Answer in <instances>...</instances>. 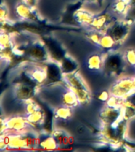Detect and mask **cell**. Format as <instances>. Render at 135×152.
<instances>
[{"instance_id": "6da1fadb", "label": "cell", "mask_w": 135, "mask_h": 152, "mask_svg": "<svg viewBox=\"0 0 135 152\" xmlns=\"http://www.w3.org/2000/svg\"><path fill=\"white\" fill-rule=\"evenodd\" d=\"M62 82L75 94L80 104L85 105L91 102L92 94L89 87L78 70L64 74Z\"/></svg>"}, {"instance_id": "7a4b0ae2", "label": "cell", "mask_w": 135, "mask_h": 152, "mask_svg": "<svg viewBox=\"0 0 135 152\" xmlns=\"http://www.w3.org/2000/svg\"><path fill=\"white\" fill-rule=\"evenodd\" d=\"M127 67L124 56L119 52L110 51L104 56L103 71L110 76H122Z\"/></svg>"}, {"instance_id": "3957f363", "label": "cell", "mask_w": 135, "mask_h": 152, "mask_svg": "<svg viewBox=\"0 0 135 152\" xmlns=\"http://www.w3.org/2000/svg\"><path fill=\"white\" fill-rule=\"evenodd\" d=\"M22 48L24 50V56L34 63L44 64L51 59L44 42L33 41L25 45Z\"/></svg>"}, {"instance_id": "277c9868", "label": "cell", "mask_w": 135, "mask_h": 152, "mask_svg": "<svg viewBox=\"0 0 135 152\" xmlns=\"http://www.w3.org/2000/svg\"><path fill=\"white\" fill-rule=\"evenodd\" d=\"M109 91L111 95H115L123 99L135 93L133 76H119V78L111 84Z\"/></svg>"}, {"instance_id": "5b68a950", "label": "cell", "mask_w": 135, "mask_h": 152, "mask_svg": "<svg viewBox=\"0 0 135 152\" xmlns=\"http://www.w3.org/2000/svg\"><path fill=\"white\" fill-rule=\"evenodd\" d=\"M35 83L31 82L28 78L17 83L13 90V94L15 99L24 103L26 101L33 98V95L35 94Z\"/></svg>"}, {"instance_id": "8992f818", "label": "cell", "mask_w": 135, "mask_h": 152, "mask_svg": "<svg viewBox=\"0 0 135 152\" xmlns=\"http://www.w3.org/2000/svg\"><path fill=\"white\" fill-rule=\"evenodd\" d=\"M6 132L5 133H23L30 130L32 126L29 124L25 115H15L5 118ZM4 133V134H5Z\"/></svg>"}, {"instance_id": "52a82bcc", "label": "cell", "mask_w": 135, "mask_h": 152, "mask_svg": "<svg viewBox=\"0 0 135 152\" xmlns=\"http://www.w3.org/2000/svg\"><path fill=\"white\" fill-rule=\"evenodd\" d=\"M130 26L129 20H116L111 24L107 33H108L115 40L116 44L119 45L123 44L127 37L130 31Z\"/></svg>"}, {"instance_id": "ba28073f", "label": "cell", "mask_w": 135, "mask_h": 152, "mask_svg": "<svg viewBox=\"0 0 135 152\" xmlns=\"http://www.w3.org/2000/svg\"><path fill=\"white\" fill-rule=\"evenodd\" d=\"M44 66L46 71L45 84L51 85L63 80V73L62 71L59 63L50 59L48 61L44 63Z\"/></svg>"}, {"instance_id": "9c48e42d", "label": "cell", "mask_w": 135, "mask_h": 152, "mask_svg": "<svg viewBox=\"0 0 135 152\" xmlns=\"http://www.w3.org/2000/svg\"><path fill=\"white\" fill-rule=\"evenodd\" d=\"M114 21V15L108 12L99 13L95 14L94 18L92 20L89 28L93 30L98 31L103 34L107 32L109 27Z\"/></svg>"}, {"instance_id": "30bf717a", "label": "cell", "mask_w": 135, "mask_h": 152, "mask_svg": "<svg viewBox=\"0 0 135 152\" xmlns=\"http://www.w3.org/2000/svg\"><path fill=\"white\" fill-rule=\"evenodd\" d=\"M24 75L27 78L35 83L36 85H42L45 84L46 81V71H45L44 64L34 63V64H31L30 66L26 69Z\"/></svg>"}, {"instance_id": "8fae6325", "label": "cell", "mask_w": 135, "mask_h": 152, "mask_svg": "<svg viewBox=\"0 0 135 152\" xmlns=\"http://www.w3.org/2000/svg\"><path fill=\"white\" fill-rule=\"evenodd\" d=\"M99 118L103 124H112L117 123L123 120L121 108H113L105 104V106L100 110Z\"/></svg>"}, {"instance_id": "7c38bea8", "label": "cell", "mask_w": 135, "mask_h": 152, "mask_svg": "<svg viewBox=\"0 0 135 152\" xmlns=\"http://www.w3.org/2000/svg\"><path fill=\"white\" fill-rule=\"evenodd\" d=\"M15 14L17 18L22 21H37V15L33 10V7H31L26 2H20L15 7Z\"/></svg>"}, {"instance_id": "4fadbf2b", "label": "cell", "mask_w": 135, "mask_h": 152, "mask_svg": "<svg viewBox=\"0 0 135 152\" xmlns=\"http://www.w3.org/2000/svg\"><path fill=\"white\" fill-rule=\"evenodd\" d=\"M121 110L123 120L128 121L135 118V93L124 98Z\"/></svg>"}, {"instance_id": "5bb4252c", "label": "cell", "mask_w": 135, "mask_h": 152, "mask_svg": "<svg viewBox=\"0 0 135 152\" xmlns=\"http://www.w3.org/2000/svg\"><path fill=\"white\" fill-rule=\"evenodd\" d=\"M60 101L61 104H64L73 109L78 107L80 103L76 94L66 85V89H62L60 92Z\"/></svg>"}, {"instance_id": "9a60e30c", "label": "cell", "mask_w": 135, "mask_h": 152, "mask_svg": "<svg viewBox=\"0 0 135 152\" xmlns=\"http://www.w3.org/2000/svg\"><path fill=\"white\" fill-rule=\"evenodd\" d=\"M95 14H92V12L89 11L85 8H80L77 10L73 13V19L75 20L78 24H80L83 26H89V27L92 20L94 18Z\"/></svg>"}, {"instance_id": "2e32d148", "label": "cell", "mask_w": 135, "mask_h": 152, "mask_svg": "<svg viewBox=\"0 0 135 152\" xmlns=\"http://www.w3.org/2000/svg\"><path fill=\"white\" fill-rule=\"evenodd\" d=\"M29 124L32 127H39L43 125L45 121V112L43 109H40L33 113L25 115Z\"/></svg>"}, {"instance_id": "e0dca14e", "label": "cell", "mask_w": 135, "mask_h": 152, "mask_svg": "<svg viewBox=\"0 0 135 152\" xmlns=\"http://www.w3.org/2000/svg\"><path fill=\"white\" fill-rule=\"evenodd\" d=\"M73 116V109L64 104L57 106L54 110V118L59 121H66L70 119Z\"/></svg>"}, {"instance_id": "ac0fdd59", "label": "cell", "mask_w": 135, "mask_h": 152, "mask_svg": "<svg viewBox=\"0 0 135 152\" xmlns=\"http://www.w3.org/2000/svg\"><path fill=\"white\" fill-rule=\"evenodd\" d=\"M103 64H104V56L97 53L91 55L87 59V66L90 71H100L103 69Z\"/></svg>"}, {"instance_id": "d6986e66", "label": "cell", "mask_w": 135, "mask_h": 152, "mask_svg": "<svg viewBox=\"0 0 135 152\" xmlns=\"http://www.w3.org/2000/svg\"><path fill=\"white\" fill-rule=\"evenodd\" d=\"M59 64L63 75L71 73V72H73L78 70L77 62L69 56H65Z\"/></svg>"}, {"instance_id": "ffe728a7", "label": "cell", "mask_w": 135, "mask_h": 152, "mask_svg": "<svg viewBox=\"0 0 135 152\" xmlns=\"http://www.w3.org/2000/svg\"><path fill=\"white\" fill-rule=\"evenodd\" d=\"M39 147L46 151H54L59 147V145L52 134L46 135L44 137L40 138Z\"/></svg>"}, {"instance_id": "44dd1931", "label": "cell", "mask_w": 135, "mask_h": 152, "mask_svg": "<svg viewBox=\"0 0 135 152\" xmlns=\"http://www.w3.org/2000/svg\"><path fill=\"white\" fill-rule=\"evenodd\" d=\"M51 134L55 139L59 147L68 146L69 144H70V135L67 132H66L65 131L62 130V129H54L52 131Z\"/></svg>"}, {"instance_id": "7402d4cb", "label": "cell", "mask_w": 135, "mask_h": 152, "mask_svg": "<svg viewBox=\"0 0 135 152\" xmlns=\"http://www.w3.org/2000/svg\"><path fill=\"white\" fill-rule=\"evenodd\" d=\"M130 9V5L128 0H116L115 2L112 6V12L114 14H117L119 16L125 15L128 13Z\"/></svg>"}, {"instance_id": "603a6c76", "label": "cell", "mask_w": 135, "mask_h": 152, "mask_svg": "<svg viewBox=\"0 0 135 152\" xmlns=\"http://www.w3.org/2000/svg\"><path fill=\"white\" fill-rule=\"evenodd\" d=\"M116 45L115 40H114V38L111 37L108 33H105L102 34L101 39L99 40V46L102 49L106 50V51H112L115 48Z\"/></svg>"}, {"instance_id": "cb8c5ba5", "label": "cell", "mask_w": 135, "mask_h": 152, "mask_svg": "<svg viewBox=\"0 0 135 152\" xmlns=\"http://www.w3.org/2000/svg\"><path fill=\"white\" fill-rule=\"evenodd\" d=\"M0 44H1V48H14L15 45L14 37L9 33L1 32Z\"/></svg>"}, {"instance_id": "d4e9b609", "label": "cell", "mask_w": 135, "mask_h": 152, "mask_svg": "<svg viewBox=\"0 0 135 152\" xmlns=\"http://www.w3.org/2000/svg\"><path fill=\"white\" fill-rule=\"evenodd\" d=\"M40 109H42V108L38 104L37 102L33 100V98H31V99L24 102V115L33 113Z\"/></svg>"}, {"instance_id": "484cf974", "label": "cell", "mask_w": 135, "mask_h": 152, "mask_svg": "<svg viewBox=\"0 0 135 152\" xmlns=\"http://www.w3.org/2000/svg\"><path fill=\"white\" fill-rule=\"evenodd\" d=\"M126 66L135 67V49L133 48H127L123 53Z\"/></svg>"}, {"instance_id": "4316f807", "label": "cell", "mask_w": 135, "mask_h": 152, "mask_svg": "<svg viewBox=\"0 0 135 152\" xmlns=\"http://www.w3.org/2000/svg\"><path fill=\"white\" fill-rule=\"evenodd\" d=\"M16 56L13 48H1V59L6 63H10Z\"/></svg>"}, {"instance_id": "83f0119b", "label": "cell", "mask_w": 135, "mask_h": 152, "mask_svg": "<svg viewBox=\"0 0 135 152\" xmlns=\"http://www.w3.org/2000/svg\"><path fill=\"white\" fill-rule=\"evenodd\" d=\"M123 98H121V97H116L115 95H111L110 96V97L108 98V100L105 103H106V105L110 107H113V108H121L122 106V104L123 102Z\"/></svg>"}, {"instance_id": "f1b7e54d", "label": "cell", "mask_w": 135, "mask_h": 152, "mask_svg": "<svg viewBox=\"0 0 135 152\" xmlns=\"http://www.w3.org/2000/svg\"><path fill=\"white\" fill-rule=\"evenodd\" d=\"M101 33H99L98 31L93 30V29H91V31L88 34V38H89L90 42H92V44L97 45H99V40L101 39Z\"/></svg>"}, {"instance_id": "f546056e", "label": "cell", "mask_w": 135, "mask_h": 152, "mask_svg": "<svg viewBox=\"0 0 135 152\" xmlns=\"http://www.w3.org/2000/svg\"><path fill=\"white\" fill-rule=\"evenodd\" d=\"M8 16H9V11L7 10V6H5V5L2 3V5H1V10H0L1 21H8Z\"/></svg>"}, {"instance_id": "4dcf8cb0", "label": "cell", "mask_w": 135, "mask_h": 152, "mask_svg": "<svg viewBox=\"0 0 135 152\" xmlns=\"http://www.w3.org/2000/svg\"><path fill=\"white\" fill-rule=\"evenodd\" d=\"M110 96H111V93H110V91L108 90H103V91H101V92L99 93V95H98V99L99 100V101H101V102H106L107 100H108V98L110 97Z\"/></svg>"}, {"instance_id": "1f68e13d", "label": "cell", "mask_w": 135, "mask_h": 152, "mask_svg": "<svg viewBox=\"0 0 135 152\" xmlns=\"http://www.w3.org/2000/svg\"><path fill=\"white\" fill-rule=\"evenodd\" d=\"M126 18H127L128 20L135 21V7H130V9L128 10V13L127 14H126Z\"/></svg>"}, {"instance_id": "d6a6232c", "label": "cell", "mask_w": 135, "mask_h": 152, "mask_svg": "<svg viewBox=\"0 0 135 152\" xmlns=\"http://www.w3.org/2000/svg\"><path fill=\"white\" fill-rule=\"evenodd\" d=\"M24 2H26L27 4H28L31 7H34L36 4V0H24Z\"/></svg>"}, {"instance_id": "836d02e7", "label": "cell", "mask_w": 135, "mask_h": 152, "mask_svg": "<svg viewBox=\"0 0 135 152\" xmlns=\"http://www.w3.org/2000/svg\"><path fill=\"white\" fill-rule=\"evenodd\" d=\"M130 7H135V0H128Z\"/></svg>"}, {"instance_id": "e575fe53", "label": "cell", "mask_w": 135, "mask_h": 152, "mask_svg": "<svg viewBox=\"0 0 135 152\" xmlns=\"http://www.w3.org/2000/svg\"><path fill=\"white\" fill-rule=\"evenodd\" d=\"M85 2H89V3H97V2H100L101 0H84Z\"/></svg>"}, {"instance_id": "d590c367", "label": "cell", "mask_w": 135, "mask_h": 152, "mask_svg": "<svg viewBox=\"0 0 135 152\" xmlns=\"http://www.w3.org/2000/svg\"><path fill=\"white\" fill-rule=\"evenodd\" d=\"M133 76V81H134V91H135V75H134Z\"/></svg>"}]
</instances>
